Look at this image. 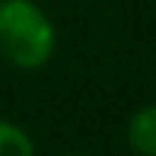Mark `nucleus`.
<instances>
[{
  "mask_svg": "<svg viewBox=\"0 0 156 156\" xmlns=\"http://www.w3.org/2000/svg\"><path fill=\"white\" fill-rule=\"evenodd\" d=\"M58 29L35 0H0V54L19 70H38L54 58Z\"/></svg>",
  "mask_w": 156,
  "mask_h": 156,
  "instance_id": "nucleus-1",
  "label": "nucleus"
},
{
  "mask_svg": "<svg viewBox=\"0 0 156 156\" xmlns=\"http://www.w3.org/2000/svg\"><path fill=\"white\" fill-rule=\"evenodd\" d=\"M127 147L137 156H156V102L140 105L127 118Z\"/></svg>",
  "mask_w": 156,
  "mask_h": 156,
  "instance_id": "nucleus-2",
  "label": "nucleus"
},
{
  "mask_svg": "<svg viewBox=\"0 0 156 156\" xmlns=\"http://www.w3.org/2000/svg\"><path fill=\"white\" fill-rule=\"evenodd\" d=\"M0 156H35L29 131L6 118H0Z\"/></svg>",
  "mask_w": 156,
  "mask_h": 156,
  "instance_id": "nucleus-3",
  "label": "nucleus"
},
{
  "mask_svg": "<svg viewBox=\"0 0 156 156\" xmlns=\"http://www.w3.org/2000/svg\"><path fill=\"white\" fill-rule=\"evenodd\" d=\"M61 156H80V153H61Z\"/></svg>",
  "mask_w": 156,
  "mask_h": 156,
  "instance_id": "nucleus-4",
  "label": "nucleus"
}]
</instances>
